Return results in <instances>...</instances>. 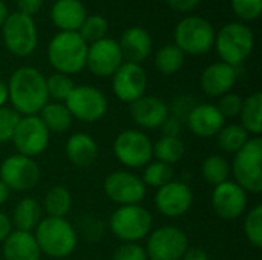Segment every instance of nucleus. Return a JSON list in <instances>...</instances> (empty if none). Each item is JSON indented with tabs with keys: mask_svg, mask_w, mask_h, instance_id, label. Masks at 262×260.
I'll return each instance as SVG.
<instances>
[{
	"mask_svg": "<svg viewBox=\"0 0 262 260\" xmlns=\"http://www.w3.org/2000/svg\"><path fill=\"white\" fill-rule=\"evenodd\" d=\"M147 74L141 64L124 61L112 75V90L121 103H134L146 95Z\"/></svg>",
	"mask_w": 262,
	"mask_h": 260,
	"instance_id": "16",
	"label": "nucleus"
},
{
	"mask_svg": "<svg viewBox=\"0 0 262 260\" xmlns=\"http://www.w3.org/2000/svg\"><path fill=\"white\" fill-rule=\"evenodd\" d=\"M184 124L195 136L209 139L218 135V132L226 124V118L221 115L216 104L198 103L186 118Z\"/></svg>",
	"mask_w": 262,
	"mask_h": 260,
	"instance_id": "20",
	"label": "nucleus"
},
{
	"mask_svg": "<svg viewBox=\"0 0 262 260\" xmlns=\"http://www.w3.org/2000/svg\"><path fill=\"white\" fill-rule=\"evenodd\" d=\"M244 234L252 247H262V205L258 204L246 213L244 219Z\"/></svg>",
	"mask_w": 262,
	"mask_h": 260,
	"instance_id": "37",
	"label": "nucleus"
},
{
	"mask_svg": "<svg viewBox=\"0 0 262 260\" xmlns=\"http://www.w3.org/2000/svg\"><path fill=\"white\" fill-rule=\"evenodd\" d=\"M72 208V195L63 185H52L43 196L41 210L49 218H66Z\"/></svg>",
	"mask_w": 262,
	"mask_h": 260,
	"instance_id": "28",
	"label": "nucleus"
},
{
	"mask_svg": "<svg viewBox=\"0 0 262 260\" xmlns=\"http://www.w3.org/2000/svg\"><path fill=\"white\" fill-rule=\"evenodd\" d=\"M75 83L69 75L54 72L46 78V89H48V97L49 100L55 103H64L71 92L74 90Z\"/></svg>",
	"mask_w": 262,
	"mask_h": 260,
	"instance_id": "35",
	"label": "nucleus"
},
{
	"mask_svg": "<svg viewBox=\"0 0 262 260\" xmlns=\"http://www.w3.org/2000/svg\"><path fill=\"white\" fill-rule=\"evenodd\" d=\"M215 34L212 23L198 15H189L175 26V43L184 54L203 55L215 44Z\"/></svg>",
	"mask_w": 262,
	"mask_h": 260,
	"instance_id": "7",
	"label": "nucleus"
},
{
	"mask_svg": "<svg viewBox=\"0 0 262 260\" xmlns=\"http://www.w3.org/2000/svg\"><path fill=\"white\" fill-rule=\"evenodd\" d=\"M233 181L247 193L259 195L262 192V139L252 136L243 149L233 155L230 164Z\"/></svg>",
	"mask_w": 262,
	"mask_h": 260,
	"instance_id": "4",
	"label": "nucleus"
},
{
	"mask_svg": "<svg viewBox=\"0 0 262 260\" xmlns=\"http://www.w3.org/2000/svg\"><path fill=\"white\" fill-rule=\"evenodd\" d=\"M216 52L223 63H227L233 67L243 64L255 48L253 31L239 21H232L224 25L215 34Z\"/></svg>",
	"mask_w": 262,
	"mask_h": 260,
	"instance_id": "5",
	"label": "nucleus"
},
{
	"mask_svg": "<svg viewBox=\"0 0 262 260\" xmlns=\"http://www.w3.org/2000/svg\"><path fill=\"white\" fill-rule=\"evenodd\" d=\"M9 103L20 116L38 115L49 101L46 77L32 66L14 70L8 81Z\"/></svg>",
	"mask_w": 262,
	"mask_h": 260,
	"instance_id": "1",
	"label": "nucleus"
},
{
	"mask_svg": "<svg viewBox=\"0 0 262 260\" xmlns=\"http://www.w3.org/2000/svg\"><path fill=\"white\" fill-rule=\"evenodd\" d=\"M75 231H77L78 236H83L86 241L97 242L103 236L104 225H103V222L98 218H95L92 215H83L78 219V224H77Z\"/></svg>",
	"mask_w": 262,
	"mask_h": 260,
	"instance_id": "38",
	"label": "nucleus"
},
{
	"mask_svg": "<svg viewBox=\"0 0 262 260\" xmlns=\"http://www.w3.org/2000/svg\"><path fill=\"white\" fill-rule=\"evenodd\" d=\"M198 103L195 101V98L192 95H180L177 98H173V101L170 104H167L169 107V115L186 123V118L189 116V113L192 112V109L196 106Z\"/></svg>",
	"mask_w": 262,
	"mask_h": 260,
	"instance_id": "42",
	"label": "nucleus"
},
{
	"mask_svg": "<svg viewBox=\"0 0 262 260\" xmlns=\"http://www.w3.org/2000/svg\"><path fill=\"white\" fill-rule=\"evenodd\" d=\"M186 155V146L181 138L161 136L154 143V158L167 166L178 164Z\"/></svg>",
	"mask_w": 262,
	"mask_h": 260,
	"instance_id": "30",
	"label": "nucleus"
},
{
	"mask_svg": "<svg viewBox=\"0 0 262 260\" xmlns=\"http://www.w3.org/2000/svg\"><path fill=\"white\" fill-rule=\"evenodd\" d=\"M146 260H154V259H150V257H147V259H146Z\"/></svg>",
	"mask_w": 262,
	"mask_h": 260,
	"instance_id": "52",
	"label": "nucleus"
},
{
	"mask_svg": "<svg viewBox=\"0 0 262 260\" xmlns=\"http://www.w3.org/2000/svg\"><path fill=\"white\" fill-rule=\"evenodd\" d=\"M5 260H40L41 251L37 245L34 233L12 230L3 241Z\"/></svg>",
	"mask_w": 262,
	"mask_h": 260,
	"instance_id": "23",
	"label": "nucleus"
},
{
	"mask_svg": "<svg viewBox=\"0 0 262 260\" xmlns=\"http://www.w3.org/2000/svg\"><path fill=\"white\" fill-rule=\"evenodd\" d=\"M141 179L146 187L160 188V187L169 184L170 181H173V169H172V166H167L164 162L150 161L144 167Z\"/></svg>",
	"mask_w": 262,
	"mask_h": 260,
	"instance_id": "34",
	"label": "nucleus"
},
{
	"mask_svg": "<svg viewBox=\"0 0 262 260\" xmlns=\"http://www.w3.org/2000/svg\"><path fill=\"white\" fill-rule=\"evenodd\" d=\"M243 101H244V98L241 95L229 92V93L220 97L216 107L224 118H238L241 113V109H243Z\"/></svg>",
	"mask_w": 262,
	"mask_h": 260,
	"instance_id": "41",
	"label": "nucleus"
},
{
	"mask_svg": "<svg viewBox=\"0 0 262 260\" xmlns=\"http://www.w3.org/2000/svg\"><path fill=\"white\" fill-rule=\"evenodd\" d=\"M2 35L6 49L15 57L31 55L38 43V32L32 17L12 12L2 25Z\"/></svg>",
	"mask_w": 262,
	"mask_h": 260,
	"instance_id": "8",
	"label": "nucleus"
},
{
	"mask_svg": "<svg viewBox=\"0 0 262 260\" xmlns=\"http://www.w3.org/2000/svg\"><path fill=\"white\" fill-rule=\"evenodd\" d=\"M238 78V72L236 67L223 63V61H216L209 64L200 78V84L203 92L207 97L212 98H220L229 92H232L235 83Z\"/></svg>",
	"mask_w": 262,
	"mask_h": 260,
	"instance_id": "21",
	"label": "nucleus"
},
{
	"mask_svg": "<svg viewBox=\"0 0 262 260\" xmlns=\"http://www.w3.org/2000/svg\"><path fill=\"white\" fill-rule=\"evenodd\" d=\"M9 101V93H8V83H5L0 78V107L6 106V103Z\"/></svg>",
	"mask_w": 262,
	"mask_h": 260,
	"instance_id": "49",
	"label": "nucleus"
},
{
	"mask_svg": "<svg viewBox=\"0 0 262 260\" xmlns=\"http://www.w3.org/2000/svg\"><path fill=\"white\" fill-rule=\"evenodd\" d=\"M129 115L140 129H160L169 116V107L160 97L143 95L129 104Z\"/></svg>",
	"mask_w": 262,
	"mask_h": 260,
	"instance_id": "19",
	"label": "nucleus"
},
{
	"mask_svg": "<svg viewBox=\"0 0 262 260\" xmlns=\"http://www.w3.org/2000/svg\"><path fill=\"white\" fill-rule=\"evenodd\" d=\"M88 43L78 32L60 31L48 44V60L55 72L64 75L78 74L86 67Z\"/></svg>",
	"mask_w": 262,
	"mask_h": 260,
	"instance_id": "3",
	"label": "nucleus"
},
{
	"mask_svg": "<svg viewBox=\"0 0 262 260\" xmlns=\"http://www.w3.org/2000/svg\"><path fill=\"white\" fill-rule=\"evenodd\" d=\"M9 195H11V190L0 181V207L5 205L9 199Z\"/></svg>",
	"mask_w": 262,
	"mask_h": 260,
	"instance_id": "50",
	"label": "nucleus"
},
{
	"mask_svg": "<svg viewBox=\"0 0 262 260\" xmlns=\"http://www.w3.org/2000/svg\"><path fill=\"white\" fill-rule=\"evenodd\" d=\"M183 127H184V123L173 118V116H167V120L163 123V126L160 127L161 132H163V136H173V138H180L181 133H183Z\"/></svg>",
	"mask_w": 262,
	"mask_h": 260,
	"instance_id": "44",
	"label": "nucleus"
},
{
	"mask_svg": "<svg viewBox=\"0 0 262 260\" xmlns=\"http://www.w3.org/2000/svg\"><path fill=\"white\" fill-rule=\"evenodd\" d=\"M236 17L246 21L256 20L262 12V0H230Z\"/></svg>",
	"mask_w": 262,
	"mask_h": 260,
	"instance_id": "40",
	"label": "nucleus"
},
{
	"mask_svg": "<svg viewBox=\"0 0 262 260\" xmlns=\"http://www.w3.org/2000/svg\"><path fill=\"white\" fill-rule=\"evenodd\" d=\"M118 44L123 52V58L129 63L141 64L152 52V37L149 31L141 26H132L126 29Z\"/></svg>",
	"mask_w": 262,
	"mask_h": 260,
	"instance_id": "22",
	"label": "nucleus"
},
{
	"mask_svg": "<svg viewBox=\"0 0 262 260\" xmlns=\"http://www.w3.org/2000/svg\"><path fill=\"white\" fill-rule=\"evenodd\" d=\"M252 136L247 133V130L236 123L232 124H224L223 129L218 132L216 139H218V147L226 152L235 155L239 149L244 147V144L250 139Z\"/></svg>",
	"mask_w": 262,
	"mask_h": 260,
	"instance_id": "31",
	"label": "nucleus"
},
{
	"mask_svg": "<svg viewBox=\"0 0 262 260\" xmlns=\"http://www.w3.org/2000/svg\"><path fill=\"white\" fill-rule=\"evenodd\" d=\"M40 120L49 130V133H64L72 126V115L64 103L48 101L38 113Z\"/></svg>",
	"mask_w": 262,
	"mask_h": 260,
	"instance_id": "27",
	"label": "nucleus"
},
{
	"mask_svg": "<svg viewBox=\"0 0 262 260\" xmlns=\"http://www.w3.org/2000/svg\"><path fill=\"white\" fill-rule=\"evenodd\" d=\"M0 260H5V259H0Z\"/></svg>",
	"mask_w": 262,
	"mask_h": 260,
	"instance_id": "53",
	"label": "nucleus"
},
{
	"mask_svg": "<svg viewBox=\"0 0 262 260\" xmlns=\"http://www.w3.org/2000/svg\"><path fill=\"white\" fill-rule=\"evenodd\" d=\"M88 17L80 0H57L51 8V20L60 31L77 32Z\"/></svg>",
	"mask_w": 262,
	"mask_h": 260,
	"instance_id": "24",
	"label": "nucleus"
},
{
	"mask_svg": "<svg viewBox=\"0 0 262 260\" xmlns=\"http://www.w3.org/2000/svg\"><path fill=\"white\" fill-rule=\"evenodd\" d=\"M20 115L8 106L0 107V144L9 143L18 124Z\"/></svg>",
	"mask_w": 262,
	"mask_h": 260,
	"instance_id": "39",
	"label": "nucleus"
},
{
	"mask_svg": "<svg viewBox=\"0 0 262 260\" xmlns=\"http://www.w3.org/2000/svg\"><path fill=\"white\" fill-rule=\"evenodd\" d=\"M51 133L40 120L38 115H28L20 116L15 132L12 135L14 147L17 149L18 155L34 158L41 155L49 146Z\"/></svg>",
	"mask_w": 262,
	"mask_h": 260,
	"instance_id": "13",
	"label": "nucleus"
},
{
	"mask_svg": "<svg viewBox=\"0 0 262 260\" xmlns=\"http://www.w3.org/2000/svg\"><path fill=\"white\" fill-rule=\"evenodd\" d=\"M114 155L127 169H143L154 158V143L140 129H126L114 141Z\"/></svg>",
	"mask_w": 262,
	"mask_h": 260,
	"instance_id": "9",
	"label": "nucleus"
},
{
	"mask_svg": "<svg viewBox=\"0 0 262 260\" xmlns=\"http://www.w3.org/2000/svg\"><path fill=\"white\" fill-rule=\"evenodd\" d=\"M64 152L71 164L84 169V167H91L97 161L98 144L89 133L77 132L68 138Z\"/></svg>",
	"mask_w": 262,
	"mask_h": 260,
	"instance_id": "25",
	"label": "nucleus"
},
{
	"mask_svg": "<svg viewBox=\"0 0 262 260\" xmlns=\"http://www.w3.org/2000/svg\"><path fill=\"white\" fill-rule=\"evenodd\" d=\"M181 260H209V256L204 250L201 248H187L184 256L181 257Z\"/></svg>",
	"mask_w": 262,
	"mask_h": 260,
	"instance_id": "48",
	"label": "nucleus"
},
{
	"mask_svg": "<svg viewBox=\"0 0 262 260\" xmlns=\"http://www.w3.org/2000/svg\"><path fill=\"white\" fill-rule=\"evenodd\" d=\"M144 248L154 260H181L189 248V239L180 227L164 225L150 231Z\"/></svg>",
	"mask_w": 262,
	"mask_h": 260,
	"instance_id": "11",
	"label": "nucleus"
},
{
	"mask_svg": "<svg viewBox=\"0 0 262 260\" xmlns=\"http://www.w3.org/2000/svg\"><path fill=\"white\" fill-rule=\"evenodd\" d=\"M0 181L11 192H29L40 181V167L34 158L11 155L0 164Z\"/></svg>",
	"mask_w": 262,
	"mask_h": 260,
	"instance_id": "14",
	"label": "nucleus"
},
{
	"mask_svg": "<svg viewBox=\"0 0 262 260\" xmlns=\"http://www.w3.org/2000/svg\"><path fill=\"white\" fill-rule=\"evenodd\" d=\"M186 60V54L177 44H166L155 54V67L163 75L177 74Z\"/></svg>",
	"mask_w": 262,
	"mask_h": 260,
	"instance_id": "32",
	"label": "nucleus"
},
{
	"mask_svg": "<svg viewBox=\"0 0 262 260\" xmlns=\"http://www.w3.org/2000/svg\"><path fill=\"white\" fill-rule=\"evenodd\" d=\"M8 15H9L8 6H6V3H5L3 0H0V28H2V25L5 23V20H6Z\"/></svg>",
	"mask_w": 262,
	"mask_h": 260,
	"instance_id": "51",
	"label": "nucleus"
},
{
	"mask_svg": "<svg viewBox=\"0 0 262 260\" xmlns=\"http://www.w3.org/2000/svg\"><path fill=\"white\" fill-rule=\"evenodd\" d=\"M34 238L41 254L54 259L71 256L78 244L75 227L66 218H43L34 230Z\"/></svg>",
	"mask_w": 262,
	"mask_h": 260,
	"instance_id": "2",
	"label": "nucleus"
},
{
	"mask_svg": "<svg viewBox=\"0 0 262 260\" xmlns=\"http://www.w3.org/2000/svg\"><path fill=\"white\" fill-rule=\"evenodd\" d=\"M154 201L160 215L166 218H181L192 208L193 192L187 182L173 179L157 188Z\"/></svg>",
	"mask_w": 262,
	"mask_h": 260,
	"instance_id": "17",
	"label": "nucleus"
},
{
	"mask_svg": "<svg viewBox=\"0 0 262 260\" xmlns=\"http://www.w3.org/2000/svg\"><path fill=\"white\" fill-rule=\"evenodd\" d=\"M200 2L201 0H167L170 8L178 12H189V11L195 9L200 5Z\"/></svg>",
	"mask_w": 262,
	"mask_h": 260,
	"instance_id": "46",
	"label": "nucleus"
},
{
	"mask_svg": "<svg viewBox=\"0 0 262 260\" xmlns=\"http://www.w3.org/2000/svg\"><path fill=\"white\" fill-rule=\"evenodd\" d=\"M107 20L103 17V15H98V14H94V15H88L83 21V25L80 26V29L77 31L80 34V37L89 44L101 40L106 37L107 34Z\"/></svg>",
	"mask_w": 262,
	"mask_h": 260,
	"instance_id": "36",
	"label": "nucleus"
},
{
	"mask_svg": "<svg viewBox=\"0 0 262 260\" xmlns=\"http://www.w3.org/2000/svg\"><path fill=\"white\" fill-rule=\"evenodd\" d=\"M64 104L72 118L83 123H95L101 120L107 110L106 95L100 89L89 84L75 86Z\"/></svg>",
	"mask_w": 262,
	"mask_h": 260,
	"instance_id": "10",
	"label": "nucleus"
},
{
	"mask_svg": "<svg viewBox=\"0 0 262 260\" xmlns=\"http://www.w3.org/2000/svg\"><path fill=\"white\" fill-rule=\"evenodd\" d=\"M249 193L235 181H226L212 192V207L218 218L224 221H235L247 211Z\"/></svg>",
	"mask_w": 262,
	"mask_h": 260,
	"instance_id": "18",
	"label": "nucleus"
},
{
	"mask_svg": "<svg viewBox=\"0 0 262 260\" xmlns=\"http://www.w3.org/2000/svg\"><path fill=\"white\" fill-rule=\"evenodd\" d=\"M201 175L204 181L213 187L229 181L230 164L223 155H209L201 166Z\"/></svg>",
	"mask_w": 262,
	"mask_h": 260,
	"instance_id": "33",
	"label": "nucleus"
},
{
	"mask_svg": "<svg viewBox=\"0 0 262 260\" xmlns=\"http://www.w3.org/2000/svg\"><path fill=\"white\" fill-rule=\"evenodd\" d=\"M146 248L135 242H123L112 254V260H146Z\"/></svg>",
	"mask_w": 262,
	"mask_h": 260,
	"instance_id": "43",
	"label": "nucleus"
},
{
	"mask_svg": "<svg viewBox=\"0 0 262 260\" xmlns=\"http://www.w3.org/2000/svg\"><path fill=\"white\" fill-rule=\"evenodd\" d=\"M41 5H43V0H17L18 12L29 15V17L37 14L40 11Z\"/></svg>",
	"mask_w": 262,
	"mask_h": 260,
	"instance_id": "45",
	"label": "nucleus"
},
{
	"mask_svg": "<svg viewBox=\"0 0 262 260\" xmlns=\"http://www.w3.org/2000/svg\"><path fill=\"white\" fill-rule=\"evenodd\" d=\"M41 213H43L41 204L37 199L34 198L20 199L12 210V216H11L12 228L18 231L34 233V230L43 219Z\"/></svg>",
	"mask_w": 262,
	"mask_h": 260,
	"instance_id": "26",
	"label": "nucleus"
},
{
	"mask_svg": "<svg viewBox=\"0 0 262 260\" xmlns=\"http://www.w3.org/2000/svg\"><path fill=\"white\" fill-rule=\"evenodd\" d=\"M103 187L106 196L118 207L138 205L144 201L147 193V187L144 185L141 176L129 170H115L109 173Z\"/></svg>",
	"mask_w": 262,
	"mask_h": 260,
	"instance_id": "12",
	"label": "nucleus"
},
{
	"mask_svg": "<svg viewBox=\"0 0 262 260\" xmlns=\"http://www.w3.org/2000/svg\"><path fill=\"white\" fill-rule=\"evenodd\" d=\"M154 225V218L143 205H121L109 218L111 233L121 242H135L146 239Z\"/></svg>",
	"mask_w": 262,
	"mask_h": 260,
	"instance_id": "6",
	"label": "nucleus"
},
{
	"mask_svg": "<svg viewBox=\"0 0 262 260\" xmlns=\"http://www.w3.org/2000/svg\"><path fill=\"white\" fill-rule=\"evenodd\" d=\"M12 224H11V218L8 215H5L3 211H0V244H3V241L9 236V233L12 231Z\"/></svg>",
	"mask_w": 262,
	"mask_h": 260,
	"instance_id": "47",
	"label": "nucleus"
},
{
	"mask_svg": "<svg viewBox=\"0 0 262 260\" xmlns=\"http://www.w3.org/2000/svg\"><path fill=\"white\" fill-rule=\"evenodd\" d=\"M124 63L123 52L117 40L104 37L88 46L86 67L100 78L112 77L117 69Z\"/></svg>",
	"mask_w": 262,
	"mask_h": 260,
	"instance_id": "15",
	"label": "nucleus"
},
{
	"mask_svg": "<svg viewBox=\"0 0 262 260\" xmlns=\"http://www.w3.org/2000/svg\"><path fill=\"white\" fill-rule=\"evenodd\" d=\"M239 124L247 130L249 135L259 136L262 132V93L255 92L244 98L243 109L239 113Z\"/></svg>",
	"mask_w": 262,
	"mask_h": 260,
	"instance_id": "29",
	"label": "nucleus"
}]
</instances>
